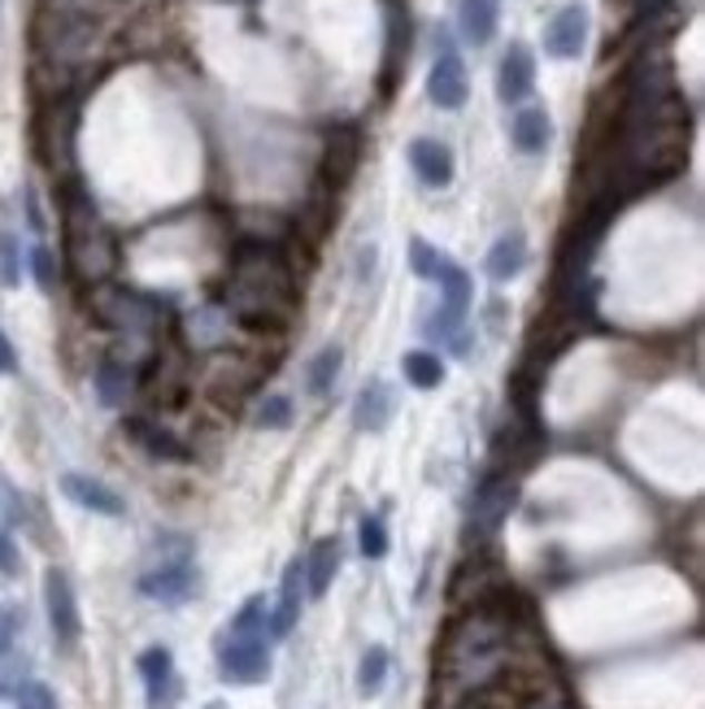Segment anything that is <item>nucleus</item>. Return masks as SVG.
<instances>
[{"mask_svg": "<svg viewBox=\"0 0 705 709\" xmlns=\"http://www.w3.org/2000/svg\"><path fill=\"white\" fill-rule=\"evenodd\" d=\"M588 44V9L584 4H566L557 9L554 22L545 27V52L557 61H575Z\"/></svg>", "mask_w": 705, "mask_h": 709, "instance_id": "obj_11", "label": "nucleus"}, {"mask_svg": "<svg viewBox=\"0 0 705 709\" xmlns=\"http://www.w3.org/2000/svg\"><path fill=\"white\" fill-rule=\"evenodd\" d=\"M22 279V270H18V253H13V240L9 236H0V283L4 288H13Z\"/></svg>", "mask_w": 705, "mask_h": 709, "instance_id": "obj_37", "label": "nucleus"}, {"mask_svg": "<svg viewBox=\"0 0 705 709\" xmlns=\"http://www.w3.org/2000/svg\"><path fill=\"white\" fill-rule=\"evenodd\" d=\"M409 166L418 174L423 188H449L454 183V149L440 144V140H414L409 144Z\"/></svg>", "mask_w": 705, "mask_h": 709, "instance_id": "obj_16", "label": "nucleus"}, {"mask_svg": "<svg viewBox=\"0 0 705 709\" xmlns=\"http://www.w3.org/2000/svg\"><path fill=\"white\" fill-rule=\"evenodd\" d=\"M222 309L252 336H284L297 318V274L275 244H240L231 257Z\"/></svg>", "mask_w": 705, "mask_h": 709, "instance_id": "obj_2", "label": "nucleus"}, {"mask_svg": "<svg viewBox=\"0 0 705 709\" xmlns=\"http://www.w3.org/2000/svg\"><path fill=\"white\" fill-rule=\"evenodd\" d=\"M31 274H36V283L44 292H52L57 288V257L49 249H31Z\"/></svg>", "mask_w": 705, "mask_h": 709, "instance_id": "obj_36", "label": "nucleus"}, {"mask_svg": "<svg viewBox=\"0 0 705 709\" xmlns=\"http://www.w3.org/2000/svg\"><path fill=\"white\" fill-rule=\"evenodd\" d=\"M509 140H514V149L527 152V157L545 152L549 149V140H554V122H549V113H545V109H518V113H514V122H509Z\"/></svg>", "mask_w": 705, "mask_h": 709, "instance_id": "obj_21", "label": "nucleus"}, {"mask_svg": "<svg viewBox=\"0 0 705 709\" xmlns=\"http://www.w3.org/2000/svg\"><path fill=\"white\" fill-rule=\"evenodd\" d=\"M409 266H414V274H418V279H436L440 253H436L427 240H414V244H409Z\"/></svg>", "mask_w": 705, "mask_h": 709, "instance_id": "obj_33", "label": "nucleus"}, {"mask_svg": "<svg viewBox=\"0 0 705 709\" xmlns=\"http://www.w3.org/2000/svg\"><path fill=\"white\" fill-rule=\"evenodd\" d=\"M145 397L157 409H179L188 397V370L179 353H161L145 375Z\"/></svg>", "mask_w": 705, "mask_h": 709, "instance_id": "obj_12", "label": "nucleus"}, {"mask_svg": "<svg viewBox=\"0 0 705 709\" xmlns=\"http://www.w3.org/2000/svg\"><path fill=\"white\" fill-rule=\"evenodd\" d=\"M205 709H222V706H205Z\"/></svg>", "mask_w": 705, "mask_h": 709, "instance_id": "obj_40", "label": "nucleus"}, {"mask_svg": "<svg viewBox=\"0 0 705 709\" xmlns=\"http://www.w3.org/2000/svg\"><path fill=\"white\" fill-rule=\"evenodd\" d=\"M532 88H536V57L527 44H509L497 66V97L505 104H518L532 97Z\"/></svg>", "mask_w": 705, "mask_h": 709, "instance_id": "obj_15", "label": "nucleus"}, {"mask_svg": "<svg viewBox=\"0 0 705 709\" xmlns=\"http://www.w3.org/2000/svg\"><path fill=\"white\" fill-rule=\"evenodd\" d=\"M22 558H18V545L9 540V531H0V575H18Z\"/></svg>", "mask_w": 705, "mask_h": 709, "instance_id": "obj_38", "label": "nucleus"}, {"mask_svg": "<svg viewBox=\"0 0 705 709\" xmlns=\"http://www.w3.org/2000/svg\"><path fill=\"white\" fill-rule=\"evenodd\" d=\"M401 370H405V383H414V388H423V392H431V388L445 383V361L436 353H405Z\"/></svg>", "mask_w": 705, "mask_h": 709, "instance_id": "obj_27", "label": "nucleus"}, {"mask_svg": "<svg viewBox=\"0 0 705 709\" xmlns=\"http://www.w3.org/2000/svg\"><path fill=\"white\" fill-rule=\"evenodd\" d=\"M127 431L136 436V445H145L152 457H161V461H188V449L170 436V431H161L157 422L149 418H127Z\"/></svg>", "mask_w": 705, "mask_h": 709, "instance_id": "obj_25", "label": "nucleus"}, {"mask_svg": "<svg viewBox=\"0 0 705 709\" xmlns=\"http://www.w3.org/2000/svg\"><path fill=\"white\" fill-rule=\"evenodd\" d=\"M40 44H44L52 61L57 57L70 61L88 44V22L79 13H70V9H49V13H40Z\"/></svg>", "mask_w": 705, "mask_h": 709, "instance_id": "obj_9", "label": "nucleus"}, {"mask_svg": "<svg viewBox=\"0 0 705 709\" xmlns=\"http://www.w3.org/2000/svg\"><path fill=\"white\" fill-rule=\"evenodd\" d=\"M301 606H305V561L292 558L288 570H284V583H279V606L270 609V618H266V631H270L275 640L292 636V627H297V618H301Z\"/></svg>", "mask_w": 705, "mask_h": 709, "instance_id": "obj_14", "label": "nucleus"}, {"mask_svg": "<svg viewBox=\"0 0 705 709\" xmlns=\"http://www.w3.org/2000/svg\"><path fill=\"white\" fill-rule=\"evenodd\" d=\"M488 279H497V283H505V279H514V274H523V266H527V236L523 231H505L502 240L488 249Z\"/></svg>", "mask_w": 705, "mask_h": 709, "instance_id": "obj_22", "label": "nucleus"}, {"mask_svg": "<svg viewBox=\"0 0 705 709\" xmlns=\"http://www.w3.org/2000/svg\"><path fill=\"white\" fill-rule=\"evenodd\" d=\"M136 383H140V375H136L131 361L109 357V361H101V370H97V397H101L105 406H127V397L136 392Z\"/></svg>", "mask_w": 705, "mask_h": 709, "instance_id": "obj_23", "label": "nucleus"}, {"mask_svg": "<svg viewBox=\"0 0 705 709\" xmlns=\"http://www.w3.org/2000/svg\"><path fill=\"white\" fill-rule=\"evenodd\" d=\"M175 670V658H170V649H149V653H140V675H145V683H152V679H166Z\"/></svg>", "mask_w": 705, "mask_h": 709, "instance_id": "obj_34", "label": "nucleus"}, {"mask_svg": "<svg viewBox=\"0 0 705 709\" xmlns=\"http://www.w3.org/2000/svg\"><path fill=\"white\" fill-rule=\"evenodd\" d=\"M149 688V709H175L179 701H183V679L170 670L166 679H152V683H145Z\"/></svg>", "mask_w": 705, "mask_h": 709, "instance_id": "obj_30", "label": "nucleus"}, {"mask_svg": "<svg viewBox=\"0 0 705 709\" xmlns=\"http://www.w3.org/2000/svg\"><path fill=\"white\" fill-rule=\"evenodd\" d=\"M44 606H49L57 645H75L79 640V601H75V588H70L66 570H57V566L44 575Z\"/></svg>", "mask_w": 705, "mask_h": 709, "instance_id": "obj_10", "label": "nucleus"}, {"mask_svg": "<svg viewBox=\"0 0 705 709\" xmlns=\"http://www.w3.org/2000/svg\"><path fill=\"white\" fill-rule=\"evenodd\" d=\"M140 592L157 601V606H183L197 592V566L188 558V549H179L175 558H161V566H152L140 579Z\"/></svg>", "mask_w": 705, "mask_h": 709, "instance_id": "obj_6", "label": "nucleus"}, {"mask_svg": "<svg viewBox=\"0 0 705 709\" xmlns=\"http://www.w3.org/2000/svg\"><path fill=\"white\" fill-rule=\"evenodd\" d=\"M61 218H66V261L75 270L79 283H105L118 266V249H113V236L101 222L97 204L83 188H70V197L61 201Z\"/></svg>", "mask_w": 705, "mask_h": 709, "instance_id": "obj_3", "label": "nucleus"}, {"mask_svg": "<svg viewBox=\"0 0 705 709\" xmlns=\"http://www.w3.org/2000/svg\"><path fill=\"white\" fill-rule=\"evenodd\" d=\"M340 366H345V349H340V344H327L322 353L314 357V361H309V375H305L309 397H327L331 383H336V375H340Z\"/></svg>", "mask_w": 705, "mask_h": 709, "instance_id": "obj_26", "label": "nucleus"}, {"mask_svg": "<svg viewBox=\"0 0 705 709\" xmlns=\"http://www.w3.org/2000/svg\"><path fill=\"white\" fill-rule=\"evenodd\" d=\"M13 370H18V353H13V344L0 331V375H13Z\"/></svg>", "mask_w": 705, "mask_h": 709, "instance_id": "obj_39", "label": "nucleus"}, {"mask_svg": "<svg viewBox=\"0 0 705 709\" xmlns=\"http://www.w3.org/2000/svg\"><path fill=\"white\" fill-rule=\"evenodd\" d=\"M288 418H292V401H288V397H270V401H261V409H257V427H270V431L288 427Z\"/></svg>", "mask_w": 705, "mask_h": 709, "instance_id": "obj_32", "label": "nucleus"}, {"mask_svg": "<svg viewBox=\"0 0 705 709\" xmlns=\"http://www.w3.org/2000/svg\"><path fill=\"white\" fill-rule=\"evenodd\" d=\"M388 553V531L379 518H361V558H384Z\"/></svg>", "mask_w": 705, "mask_h": 709, "instance_id": "obj_31", "label": "nucleus"}, {"mask_svg": "<svg viewBox=\"0 0 705 709\" xmlns=\"http://www.w3.org/2000/svg\"><path fill=\"white\" fill-rule=\"evenodd\" d=\"M336 570H340V540H336V536H322V540L309 549V558H305V597H314V601L327 597Z\"/></svg>", "mask_w": 705, "mask_h": 709, "instance_id": "obj_18", "label": "nucleus"}, {"mask_svg": "<svg viewBox=\"0 0 705 709\" xmlns=\"http://www.w3.org/2000/svg\"><path fill=\"white\" fill-rule=\"evenodd\" d=\"M514 640V609H509V588L479 601V606L457 609L449 622L440 653H436V692L457 706L475 688L493 683L505 670V649Z\"/></svg>", "mask_w": 705, "mask_h": 709, "instance_id": "obj_1", "label": "nucleus"}, {"mask_svg": "<svg viewBox=\"0 0 705 709\" xmlns=\"http://www.w3.org/2000/svg\"><path fill=\"white\" fill-rule=\"evenodd\" d=\"M427 97H431V104H440V109H461L466 97H470L466 66H461V57H457L454 49H445L436 57V66H431V74H427Z\"/></svg>", "mask_w": 705, "mask_h": 709, "instance_id": "obj_13", "label": "nucleus"}, {"mask_svg": "<svg viewBox=\"0 0 705 709\" xmlns=\"http://www.w3.org/2000/svg\"><path fill=\"white\" fill-rule=\"evenodd\" d=\"M514 506H518V479H514V475H493V479L479 488L475 506H470V522H475V531L493 536L505 518H509V509Z\"/></svg>", "mask_w": 705, "mask_h": 709, "instance_id": "obj_7", "label": "nucleus"}, {"mask_svg": "<svg viewBox=\"0 0 705 709\" xmlns=\"http://www.w3.org/2000/svg\"><path fill=\"white\" fill-rule=\"evenodd\" d=\"M384 679H388V649H366V658L357 666V692L361 697H375L379 688H384Z\"/></svg>", "mask_w": 705, "mask_h": 709, "instance_id": "obj_28", "label": "nucleus"}, {"mask_svg": "<svg viewBox=\"0 0 705 709\" xmlns=\"http://www.w3.org/2000/svg\"><path fill=\"white\" fill-rule=\"evenodd\" d=\"M266 618H270L266 597H252V601H245L240 613L231 618V631H227V636H266Z\"/></svg>", "mask_w": 705, "mask_h": 709, "instance_id": "obj_29", "label": "nucleus"}, {"mask_svg": "<svg viewBox=\"0 0 705 709\" xmlns=\"http://www.w3.org/2000/svg\"><path fill=\"white\" fill-rule=\"evenodd\" d=\"M457 22H461V36L475 49L493 44L497 22H502V0H457Z\"/></svg>", "mask_w": 705, "mask_h": 709, "instance_id": "obj_19", "label": "nucleus"}, {"mask_svg": "<svg viewBox=\"0 0 705 709\" xmlns=\"http://www.w3.org/2000/svg\"><path fill=\"white\" fill-rule=\"evenodd\" d=\"M436 279H440V301H445V309L457 313V318H466V309H470V274L457 266L454 257L440 253Z\"/></svg>", "mask_w": 705, "mask_h": 709, "instance_id": "obj_24", "label": "nucleus"}, {"mask_svg": "<svg viewBox=\"0 0 705 709\" xmlns=\"http://www.w3.org/2000/svg\"><path fill=\"white\" fill-rule=\"evenodd\" d=\"M88 313L118 331V336H149L166 322V304L161 297H149V292H136V288H122V283H92L88 292Z\"/></svg>", "mask_w": 705, "mask_h": 709, "instance_id": "obj_4", "label": "nucleus"}, {"mask_svg": "<svg viewBox=\"0 0 705 709\" xmlns=\"http://www.w3.org/2000/svg\"><path fill=\"white\" fill-rule=\"evenodd\" d=\"M497 592H505V575L484 558H470L454 575V583H449V601H454V609L479 606V601H488V597H497Z\"/></svg>", "mask_w": 705, "mask_h": 709, "instance_id": "obj_8", "label": "nucleus"}, {"mask_svg": "<svg viewBox=\"0 0 705 709\" xmlns=\"http://www.w3.org/2000/svg\"><path fill=\"white\" fill-rule=\"evenodd\" d=\"M13 697H18V709H57L49 683H22Z\"/></svg>", "mask_w": 705, "mask_h": 709, "instance_id": "obj_35", "label": "nucleus"}, {"mask_svg": "<svg viewBox=\"0 0 705 709\" xmlns=\"http://www.w3.org/2000/svg\"><path fill=\"white\" fill-rule=\"evenodd\" d=\"M218 675L227 683H261L270 675V649H266V636H222L218 645Z\"/></svg>", "mask_w": 705, "mask_h": 709, "instance_id": "obj_5", "label": "nucleus"}, {"mask_svg": "<svg viewBox=\"0 0 705 709\" xmlns=\"http://www.w3.org/2000/svg\"><path fill=\"white\" fill-rule=\"evenodd\" d=\"M61 492H66L75 506L105 513V518H122V513H127L122 497H118L113 488H105L101 479H88V475H66V479H61Z\"/></svg>", "mask_w": 705, "mask_h": 709, "instance_id": "obj_17", "label": "nucleus"}, {"mask_svg": "<svg viewBox=\"0 0 705 709\" xmlns=\"http://www.w3.org/2000/svg\"><path fill=\"white\" fill-rule=\"evenodd\" d=\"M352 422L361 431H384L393 422V388L384 379H370L361 392H357V406H352Z\"/></svg>", "mask_w": 705, "mask_h": 709, "instance_id": "obj_20", "label": "nucleus"}]
</instances>
